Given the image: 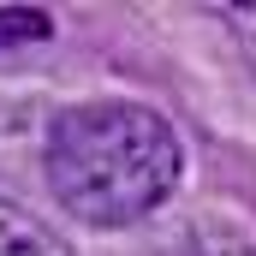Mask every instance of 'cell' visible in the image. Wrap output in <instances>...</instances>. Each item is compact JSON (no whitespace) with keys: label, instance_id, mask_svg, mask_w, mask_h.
I'll return each mask as SVG.
<instances>
[{"label":"cell","instance_id":"1","mask_svg":"<svg viewBox=\"0 0 256 256\" xmlns=\"http://www.w3.org/2000/svg\"><path fill=\"white\" fill-rule=\"evenodd\" d=\"M48 185L84 226H131L179 185V137L143 102H78L48 131Z\"/></svg>","mask_w":256,"mask_h":256},{"label":"cell","instance_id":"2","mask_svg":"<svg viewBox=\"0 0 256 256\" xmlns=\"http://www.w3.org/2000/svg\"><path fill=\"white\" fill-rule=\"evenodd\" d=\"M149 256H256V244L232 226V220H214V214H185L161 232V244Z\"/></svg>","mask_w":256,"mask_h":256},{"label":"cell","instance_id":"3","mask_svg":"<svg viewBox=\"0 0 256 256\" xmlns=\"http://www.w3.org/2000/svg\"><path fill=\"white\" fill-rule=\"evenodd\" d=\"M0 256H72V244L54 226H42L30 208L0 196Z\"/></svg>","mask_w":256,"mask_h":256},{"label":"cell","instance_id":"4","mask_svg":"<svg viewBox=\"0 0 256 256\" xmlns=\"http://www.w3.org/2000/svg\"><path fill=\"white\" fill-rule=\"evenodd\" d=\"M54 18L42 6H0V48H24V42H48Z\"/></svg>","mask_w":256,"mask_h":256}]
</instances>
